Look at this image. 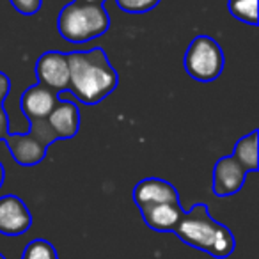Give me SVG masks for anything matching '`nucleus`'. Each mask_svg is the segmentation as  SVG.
Here are the masks:
<instances>
[{
    "mask_svg": "<svg viewBox=\"0 0 259 259\" xmlns=\"http://www.w3.org/2000/svg\"><path fill=\"white\" fill-rule=\"evenodd\" d=\"M69 89L85 105L103 101L117 87L119 76L103 48L68 54Z\"/></svg>",
    "mask_w": 259,
    "mask_h": 259,
    "instance_id": "f257e3e1",
    "label": "nucleus"
},
{
    "mask_svg": "<svg viewBox=\"0 0 259 259\" xmlns=\"http://www.w3.org/2000/svg\"><path fill=\"white\" fill-rule=\"evenodd\" d=\"M178 238L188 247H194L209 254L211 257L226 259L236 248V240L229 227L217 222L206 204L197 202L185 211L174 231Z\"/></svg>",
    "mask_w": 259,
    "mask_h": 259,
    "instance_id": "f03ea898",
    "label": "nucleus"
},
{
    "mask_svg": "<svg viewBox=\"0 0 259 259\" xmlns=\"http://www.w3.org/2000/svg\"><path fill=\"white\" fill-rule=\"evenodd\" d=\"M110 27V16L100 4L73 0L57 16V30L68 43L83 45L103 36Z\"/></svg>",
    "mask_w": 259,
    "mask_h": 259,
    "instance_id": "7ed1b4c3",
    "label": "nucleus"
},
{
    "mask_svg": "<svg viewBox=\"0 0 259 259\" xmlns=\"http://www.w3.org/2000/svg\"><path fill=\"white\" fill-rule=\"evenodd\" d=\"M27 134H8L4 139L13 160L23 167H32L43 162L47 149L57 141L47 119H32Z\"/></svg>",
    "mask_w": 259,
    "mask_h": 259,
    "instance_id": "20e7f679",
    "label": "nucleus"
},
{
    "mask_svg": "<svg viewBox=\"0 0 259 259\" xmlns=\"http://www.w3.org/2000/svg\"><path fill=\"white\" fill-rule=\"evenodd\" d=\"M185 71L197 82H211L224 71V52L209 36L194 37L183 59Z\"/></svg>",
    "mask_w": 259,
    "mask_h": 259,
    "instance_id": "39448f33",
    "label": "nucleus"
},
{
    "mask_svg": "<svg viewBox=\"0 0 259 259\" xmlns=\"http://www.w3.org/2000/svg\"><path fill=\"white\" fill-rule=\"evenodd\" d=\"M36 75L39 85L59 93L69 89V64L68 54L62 52H47L36 62Z\"/></svg>",
    "mask_w": 259,
    "mask_h": 259,
    "instance_id": "423d86ee",
    "label": "nucleus"
},
{
    "mask_svg": "<svg viewBox=\"0 0 259 259\" xmlns=\"http://www.w3.org/2000/svg\"><path fill=\"white\" fill-rule=\"evenodd\" d=\"M245 180H247V172L243 167L233 156H224L213 167L211 192L219 197H229L241 190Z\"/></svg>",
    "mask_w": 259,
    "mask_h": 259,
    "instance_id": "0eeeda50",
    "label": "nucleus"
},
{
    "mask_svg": "<svg viewBox=\"0 0 259 259\" xmlns=\"http://www.w3.org/2000/svg\"><path fill=\"white\" fill-rule=\"evenodd\" d=\"M32 226L27 204L16 195L0 197V233L6 236H20L27 233Z\"/></svg>",
    "mask_w": 259,
    "mask_h": 259,
    "instance_id": "6e6552de",
    "label": "nucleus"
},
{
    "mask_svg": "<svg viewBox=\"0 0 259 259\" xmlns=\"http://www.w3.org/2000/svg\"><path fill=\"white\" fill-rule=\"evenodd\" d=\"M134 201L139 209H142L148 206L162 204V202H178L180 194L169 181L160 180V178H146L135 185Z\"/></svg>",
    "mask_w": 259,
    "mask_h": 259,
    "instance_id": "1a4fd4ad",
    "label": "nucleus"
},
{
    "mask_svg": "<svg viewBox=\"0 0 259 259\" xmlns=\"http://www.w3.org/2000/svg\"><path fill=\"white\" fill-rule=\"evenodd\" d=\"M185 209L178 202H162V204L148 206L141 209L142 220L149 229L156 233H174L183 217Z\"/></svg>",
    "mask_w": 259,
    "mask_h": 259,
    "instance_id": "9d476101",
    "label": "nucleus"
},
{
    "mask_svg": "<svg viewBox=\"0 0 259 259\" xmlns=\"http://www.w3.org/2000/svg\"><path fill=\"white\" fill-rule=\"evenodd\" d=\"M47 121L57 139H71L80 130V110L73 101L59 100Z\"/></svg>",
    "mask_w": 259,
    "mask_h": 259,
    "instance_id": "9b49d317",
    "label": "nucleus"
},
{
    "mask_svg": "<svg viewBox=\"0 0 259 259\" xmlns=\"http://www.w3.org/2000/svg\"><path fill=\"white\" fill-rule=\"evenodd\" d=\"M57 101V93L37 83V85L29 87L22 94L20 107H22V112L29 121H32V119H47L50 115V112L54 110Z\"/></svg>",
    "mask_w": 259,
    "mask_h": 259,
    "instance_id": "f8f14e48",
    "label": "nucleus"
},
{
    "mask_svg": "<svg viewBox=\"0 0 259 259\" xmlns=\"http://www.w3.org/2000/svg\"><path fill=\"white\" fill-rule=\"evenodd\" d=\"M257 139L259 134L257 130L250 132L248 135L241 137L240 141L236 142L234 146V153H233V158L240 163L241 167L245 169V172H255L259 167V160H257Z\"/></svg>",
    "mask_w": 259,
    "mask_h": 259,
    "instance_id": "ddd939ff",
    "label": "nucleus"
},
{
    "mask_svg": "<svg viewBox=\"0 0 259 259\" xmlns=\"http://www.w3.org/2000/svg\"><path fill=\"white\" fill-rule=\"evenodd\" d=\"M227 9L240 22L248 25L257 23V0H229Z\"/></svg>",
    "mask_w": 259,
    "mask_h": 259,
    "instance_id": "4468645a",
    "label": "nucleus"
},
{
    "mask_svg": "<svg viewBox=\"0 0 259 259\" xmlns=\"http://www.w3.org/2000/svg\"><path fill=\"white\" fill-rule=\"evenodd\" d=\"M22 259H59V255L50 241L37 238V240H32L27 243Z\"/></svg>",
    "mask_w": 259,
    "mask_h": 259,
    "instance_id": "2eb2a0df",
    "label": "nucleus"
},
{
    "mask_svg": "<svg viewBox=\"0 0 259 259\" xmlns=\"http://www.w3.org/2000/svg\"><path fill=\"white\" fill-rule=\"evenodd\" d=\"M115 4L121 11L130 15H142L155 9L160 4V0H115Z\"/></svg>",
    "mask_w": 259,
    "mask_h": 259,
    "instance_id": "dca6fc26",
    "label": "nucleus"
},
{
    "mask_svg": "<svg viewBox=\"0 0 259 259\" xmlns=\"http://www.w3.org/2000/svg\"><path fill=\"white\" fill-rule=\"evenodd\" d=\"M9 2L20 15L25 16H34L41 9V4H43V0H9Z\"/></svg>",
    "mask_w": 259,
    "mask_h": 259,
    "instance_id": "f3484780",
    "label": "nucleus"
},
{
    "mask_svg": "<svg viewBox=\"0 0 259 259\" xmlns=\"http://www.w3.org/2000/svg\"><path fill=\"white\" fill-rule=\"evenodd\" d=\"M9 91H11V80H9L8 75H4V73L0 71V105L8 98Z\"/></svg>",
    "mask_w": 259,
    "mask_h": 259,
    "instance_id": "a211bd4d",
    "label": "nucleus"
},
{
    "mask_svg": "<svg viewBox=\"0 0 259 259\" xmlns=\"http://www.w3.org/2000/svg\"><path fill=\"white\" fill-rule=\"evenodd\" d=\"M9 134V119L8 114H6L4 107L0 105V141H4Z\"/></svg>",
    "mask_w": 259,
    "mask_h": 259,
    "instance_id": "6ab92c4d",
    "label": "nucleus"
},
{
    "mask_svg": "<svg viewBox=\"0 0 259 259\" xmlns=\"http://www.w3.org/2000/svg\"><path fill=\"white\" fill-rule=\"evenodd\" d=\"M4 181H6V170H4V165H2V162H0V188H2Z\"/></svg>",
    "mask_w": 259,
    "mask_h": 259,
    "instance_id": "aec40b11",
    "label": "nucleus"
},
{
    "mask_svg": "<svg viewBox=\"0 0 259 259\" xmlns=\"http://www.w3.org/2000/svg\"><path fill=\"white\" fill-rule=\"evenodd\" d=\"M76 2H83V4H100V6H103L105 0H76Z\"/></svg>",
    "mask_w": 259,
    "mask_h": 259,
    "instance_id": "412c9836",
    "label": "nucleus"
},
{
    "mask_svg": "<svg viewBox=\"0 0 259 259\" xmlns=\"http://www.w3.org/2000/svg\"><path fill=\"white\" fill-rule=\"evenodd\" d=\"M0 259H6V257H4V255H2V254H0Z\"/></svg>",
    "mask_w": 259,
    "mask_h": 259,
    "instance_id": "4be33fe9",
    "label": "nucleus"
}]
</instances>
